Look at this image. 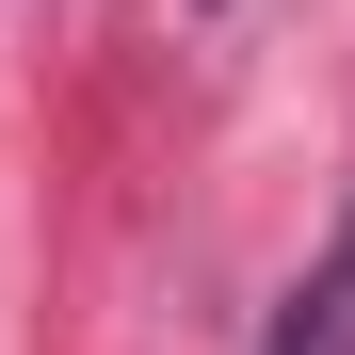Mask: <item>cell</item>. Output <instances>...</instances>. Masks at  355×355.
I'll list each match as a JSON object with an SVG mask.
<instances>
[{
	"instance_id": "6da1fadb",
	"label": "cell",
	"mask_w": 355,
	"mask_h": 355,
	"mask_svg": "<svg viewBox=\"0 0 355 355\" xmlns=\"http://www.w3.org/2000/svg\"><path fill=\"white\" fill-rule=\"evenodd\" d=\"M259 355H355V210H339V243L291 275V307H275V339Z\"/></svg>"
}]
</instances>
